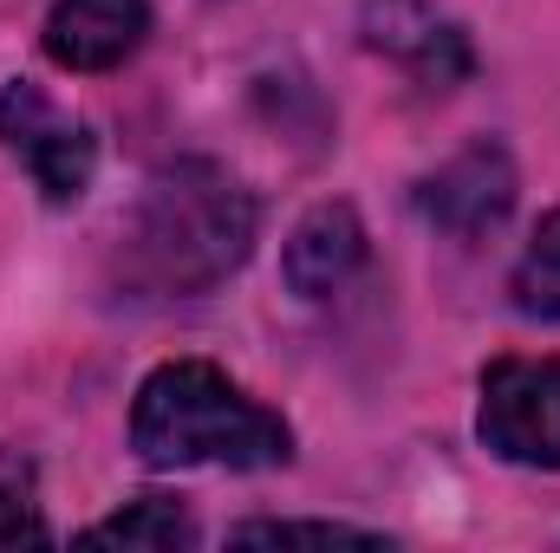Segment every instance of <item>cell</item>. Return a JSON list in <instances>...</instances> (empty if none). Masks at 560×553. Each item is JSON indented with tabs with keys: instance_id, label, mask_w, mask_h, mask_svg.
Instances as JSON below:
<instances>
[{
	"instance_id": "cell-1",
	"label": "cell",
	"mask_w": 560,
	"mask_h": 553,
	"mask_svg": "<svg viewBox=\"0 0 560 553\" xmlns=\"http://www.w3.org/2000/svg\"><path fill=\"white\" fill-rule=\"evenodd\" d=\"M261 209L235 169L209 156H176L138 189L118 222L112 280L125 299H196L215 293L255 255Z\"/></svg>"
},
{
	"instance_id": "cell-2",
	"label": "cell",
	"mask_w": 560,
	"mask_h": 553,
	"mask_svg": "<svg viewBox=\"0 0 560 553\" xmlns=\"http://www.w3.org/2000/svg\"><path fill=\"white\" fill-rule=\"evenodd\" d=\"M131 456L143 469H287V416L248 398L209 358L156 365L131 398Z\"/></svg>"
},
{
	"instance_id": "cell-3",
	"label": "cell",
	"mask_w": 560,
	"mask_h": 553,
	"mask_svg": "<svg viewBox=\"0 0 560 553\" xmlns=\"http://www.w3.org/2000/svg\"><path fill=\"white\" fill-rule=\"evenodd\" d=\"M476 436L515 469H560V358H495L482 372Z\"/></svg>"
},
{
	"instance_id": "cell-4",
	"label": "cell",
	"mask_w": 560,
	"mask_h": 553,
	"mask_svg": "<svg viewBox=\"0 0 560 553\" xmlns=\"http://www.w3.org/2000/svg\"><path fill=\"white\" fill-rule=\"evenodd\" d=\"M0 150H13L26 163V176L39 183V196L52 209L79 202L98 176V138L72 111H59L33 79H13L0 92Z\"/></svg>"
},
{
	"instance_id": "cell-5",
	"label": "cell",
	"mask_w": 560,
	"mask_h": 553,
	"mask_svg": "<svg viewBox=\"0 0 560 553\" xmlns=\"http://www.w3.org/2000/svg\"><path fill=\"white\" fill-rule=\"evenodd\" d=\"M515 189H522L515 183V156L495 138H476L418 183V215L450 242H482L489 228L509 222Z\"/></svg>"
},
{
	"instance_id": "cell-6",
	"label": "cell",
	"mask_w": 560,
	"mask_h": 553,
	"mask_svg": "<svg viewBox=\"0 0 560 553\" xmlns=\"http://www.w3.org/2000/svg\"><path fill=\"white\" fill-rule=\"evenodd\" d=\"M359 39L372 52H385L392 66H405L423 85H463L476 72V52H469V33L436 7V0H365L359 13Z\"/></svg>"
},
{
	"instance_id": "cell-7",
	"label": "cell",
	"mask_w": 560,
	"mask_h": 553,
	"mask_svg": "<svg viewBox=\"0 0 560 553\" xmlns=\"http://www.w3.org/2000/svg\"><path fill=\"white\" fill-rule=\"evenodd\" d=\"M150 39V0H52L39 46L59 72H112Z\"/></svg>"
},
{
	"instance_id": "cell-8",
	"label": "cell",
	"mask_w": 560,
	"mask_h": 553,
	"mask_svg": "<svg viewBox=\"0 0 560 553\" xmlns=\"http://www.w3.org/2000/svg\"><path fill=\"white\" fill-rule=\"evenodd\" d=\"M359 268H365V222H359L352 202H313V209L293 222L287 248H280V280H287V293H300V299L339 293Z\"/></svg>"
},
{
	"instance_id": "cell-9",
	"label": "cell",
	"mask_w": 560,
	"mask_h": 553,
	"mask_svg": "<svg viewBox=\"0 0 560 553\" xmlns=\"http://www.w3.org/2000/svg\"><path fill=\"white\" fill-rule=\"evenodd\" d=\"M85 548H196V521H189V508H176V502H163V495H143V502H125L118 515H105V521H92L85 534H79Z\"/></svg>"
},
{
	"instance_id": "cell-10",
	"label": "cell",
	"mask_w": 560,
	"mask_h": 553,
	"mask_svg": "<svg viewBox=\"0 0 560 553\" xmlns=\"http://www.w3.org/2000/svg\"><path fill=\"white\" fill-rule=\"evenodd\" d=\"M509 293H515V313L560 326V209H548L541 228L528 235V248L509 274Z\"/></svg>"
},
{
	"instance_id": "cell-11",
	"label": "cell",
	"mask_w": 560,
	"mask_h": 553,
	"mask_svg": "<svg viewBox=\"0 0 560 553\" xmlns=\"http://www.w3.org/2000/svg\"><path fill=\"white\" fill-rule=\"evenodd\" d=\"M235 548H255V541H275V548H293V541H313V548H378L385 534H372V528H346V521H242L235 534H229Z\"/></svg>"
},
{
	"instance_id": "cell-12",
	"label": "cell",
	"mask_w": 560,
	"mask_h": 553,
	"mask_svg": "<svg viewBox=\"0 0 560 553\" xmlns=\"http://www.w3.org/2000/svg\"><path fill=\"white\" fill-rule=\"evenodd\" d=\"M0 495H33V469L13 449H0Z\"/></svg>"
}]
</instances>
